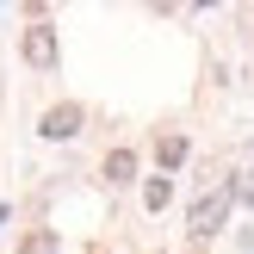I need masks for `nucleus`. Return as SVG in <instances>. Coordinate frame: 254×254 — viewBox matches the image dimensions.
Here are the masks:
<instances>
[{"label":"nucleus","instance_id":"nucleus-1","mask_svg":"<svg viewBox=\"0 0 254 254\" xmlns=\"http://www.w3.org/2000/svg\"><path fill=\"white\" fill-rule=\"evenodd\" d=\"M230 205H236V192H230V186H217V192L192 198V211H186V230H192V242H211V236H223V223H230Z\"/></svg>","mask_w":254,"mask_h":254},{"label":"nucleus","instance_id":"nucleus-2","mask_svg":"<svg viewBox=\"0 0 254 254\" xmlns=\"http://www.w3.org/2000/svg\"><path fill=\"white\" fill-rule=\"evenodd\" d=\"M19 56L31 62V68H56V25H25V37H19Z\"/></svg>","mask_w":254,"mask_h":254},{"label":"nucleus","instance_id":"nucleus-3","mask_svg":"<svg viewBox=\"0 0 254 254\" xmlns=\"http://www.w3.org/2000/svg\"><path fill=\"white\" fill-rule=\"evenodd\" d=\"M81 124H87V112L74 106V99H62V106L44 112V124H37V130H44L50 143H68V136H81Z\"/></svg>","mask_w":254,"mask_h":254},{"label":"nucleus","instance_id":"nucleus-4","mask_svg":"<svg viewBox=\"0 0 254 254\" xmlns=\"http://www.w3.org/2000/svg\"><path fill=\"white\" fill-rule=\"evenodd\" d=\"M186 155H192V143H186L180 130H168V136H155V161H161V174H174V168H180Z\"/></svg>","mask_w":254,"mask_h":254},{"label":"nucleus","instance_id":"nucleus-5","mask_svg":"<svg viewBox=\"0 0 254 254\" xmlns=\"http://www.w3.org/2000/svg\"><path fill=\"white\" fill-rule=\"evenodd\" d=\"M106 180H112V186L136 180V155H130V149H112V155H106Z\"/></svg>","mask_w":254,"mask_h":254},{"label":"nucleus","instance_id":"nucleus-6","mask_svg":"<svg viewBox=\"0 0 254 254\" xmlns=\"http://www.w3.org/2000/svg\"><path fill=\"white\" fill-rule=\"evenodd\" d=\"M168 198H174V180H168V174H155V180L143 186V205H149V211H168Z\"/></svg>","mask_w":254,"mask_h":254},{"label":"nucleus","instance_id":"nucleus-7","mask_svg":"<svg viewBox=\"0 0 254 254\" xmlns=\"http://www.w3.org/2000/svg\"><path fill=\"white\" fill-rule=\"evenodd\" d=\"M19 254H62V242H56V230H31L19 242Z\"/></svg>","mask_w":254,"mask_h":254}]
</instances>
